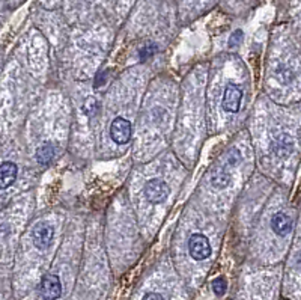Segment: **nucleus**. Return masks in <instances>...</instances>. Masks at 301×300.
<instances>
[{
  "label": "nucleus",
  "mask_w": 301,
  "mask_h": 300,
  "mask_svg": "<svg viewBox=\"0 0 301 300\" xmlns=\"http://www.w3.org/2000/svg\"><path fill=\"white\" fill-rule=\"evenodd\" d=\"M169 196V187L161 180H150L145 186V198L150 204H161Z\"/></svg>",
  "instance_id": "1"
},
{
  "label": "nucleus",
  "mask_w": 301,
  "mask_h": 300,
  "mask_svg": "<svg viewBox=\"0 0 301 300\" xmlns=\"http://www.w3.org/2000/svg\"><path fill=\"white\" fill-rule=\"evenodd\" d=\"M241 101H243V89L235 83H229L224 89V95L221 101L223 109L231 113H237L241 107Z\"/></svg>",
  "instance_id": "2"
},
{
  "label": "nucleus",
  "mask_w": 301,
  "mask_h": 300,
  "mask_svg": "<svg viewBox=\"0 0 301 300\" xmlns=\"http://www.w3.org/2000/svg\"><path fill=\"white\" fill-rule=\"evenodd\" d=\"M188 252L191 258L202 261L211 255V245L203 234H193L188 240Z\"/></svg>",
  "instance_id": "3"
},
{
  "label": "nucleus",
  "mask_w": 301,
  "mask_h": 300,
  "mask_svg": "<svg viewBox=\"0 0 301 300\" xmlns=\"http://www.w3.org/2000/svg\"><path fill=\"white\" fill-rule=\"evenodd\" d=\"M131 133H133V128H131V124L130 121H127L125 118H116L113 122H112V128H110V136L112 139L115 140V143L118 145H124L127 143L130 139H131Z\"/></svg>",
  "instance_id": "4"
},
{
  "label": "nucleus",
  "mask_w": 301,
  "mask_h": 300,
  "mask_svg": "<svg viewBox=\"0 0 301 300\" xmlns=\"http://www.w3.org/2000/svg\"><path fill=\"white\" fill-rule=\"evenodd\" d=\"M62 294V284L56 275H45L41 281V296L44 300H57Z\"/></svg>",
  "instance_id": "5"
},
{
  "label": "nucleus",
  "mask_w": 301,
  "mask_h": 300,
  "mask_svg": "<svg viewBox=\"0 0 301 300\" xmlns=\"http://www.w3.org/2000/svg\"><path fill=\"white\" fill-rule=\"evenodd\" d=\"M295 151V140L289 134H280L279 137L274 139L273 142V153L279 159H288L294 154Z\"/></svg>",
  "instance_id": "6"
},
{
  "label": "nucleus",
  "mask_w": 301,
  "mask_h": 300,
  "mask_svg": "<svg viewBox=\"0 0 301 300\" xmlns=\"http://www.w3.org/2000/svg\"><path fill=\"white\" fill-rule=\"evenodd\" d=\"M294 228V219L285 213V211H279L273 216L271 219V230L279 236V237H286Z\"/></svg>",
  "instance_id": "7"
},
{
  "label": "nucleus",
  "mask_w": 301,
  "mask_h": 300,
  "mask_svg": "<svg viewBox=\"0 0 301 300\" xmlns=\"http://www.w3.org/2000/svg\"><path fill=\"white\" fill-rule=\"evenodd\" d=\"M32 240L38 249H45L53 240V228L44 222L35 225L33 233H32Z\"/></svg>",
  "instance_id": "8"
},
{
  "label": "nucleus",
  "mask_w": 301,
  "mask_h": 300,
  "mask_svg": "<svg viewBox=\"0 0 301 300\" xmlns=\"http://www.w3.org/2000/svg\"><path fill=\"white\" fill-rule=\"evenodd\" d=\"M0 177H2V189L9 187L17 178V166L12 162H3L0 166Z\"/></svg>",
  "instance_id": "9"
},
{
  "label": "nucleus",
  "mask_w": 301,
  "mask_h": 300,
  "mask_svg": "<svg viewBox=\"0 0 301 300\" xmlns=\"http://www.w3.org/2000/svg\"><path fill=\"white\" fill-rule=\"evenodd\" d=\"M297 76H298L297 71L291 65H280L276 69V77L283 85H291L297 79Z\"/></svg>",
  "instance_id": "10"
},
{
  "label": "nucleus",
  "mask_w": 301,
  "mask_h": 300,
  "mask_svg": "<svg viewBox=\"0 0 301 300\" xmlns=\"http://www.w3.org/2000/svg\"><path fill=\"white\" fill-rule=\"evenodd\" d=\"M54 154H56V149L53 146V143H42L38 151H36V159H38V163L39 165H48L53 159H54Z\"/></svg>",
  "instance_id": "11"
},
{
  "label": "nucleus",
  "mask_w": 301,
  "mask_h": 300,
  "mask_svg": "<svg viewBox=\"0 0 301 300\" xmlns=\"http://www.w3.org/2000/svg\"><path fill=\"white\" fill-rule=\"evenodd\" d=\"M229 181H231V174L226 172V171H217V172L212 175V178H211V183H212V186H214L215 189H224V187H228Z\"/></svg>",
  "instance_id": "12"
},
{
  "label": "nucleus",
  "mask_w": 301,
  "mask_h": 300,
  "mask_svg": "<svg viewBox=\"0 0 301 300\" xmlns=\"http://www.w3.org/2000/svg\"><path fill=\"white\" fill-rule=\"evenodd\" d=\"M226 288H228V284L223 278H217L214 282H212V290L215 293V296H223L226 293Z\"/></svg>",
  "instance_id": "13"
},
{
  "label": "nucleus",
  "mask_w": 301,
  "mask_h": 300,
  "mask_svg": "<svg viewBox=\"0 0 301 300\" xmlns=\"http://www.w3.org/2000/svg\"><path fill=\"white\" fill-rule=\"evenodd\" d=\"M238 162H240V154H238L237 149H232V151L229 153V156H228V163H229L231 166H234V165H237Z\"/></svg>",
  "instance_id": "14"
},
{
  "label": "nucleus",
  "mask_w": 301,
  "mask_h": 300,
  "mask_svg": "<svg viewBox=\"0 0 301 300\" xmlns=\"http://www.w3.org/2000/svg\"><path fill=\"white\" fill-rule=\"evenodd\" d=\"M241 38H243V32H241V30H237V32L231 36V39H229V45H231V47L238 45V44L241 42Z\"/></svg>",
  "instance_id": "15"
},
{
  "label": "nucleus",
  "mask_w": 301,
  "mask_h": 300,
  "mask_svg": "<svg viewBox=\"0 0 301 300\" xmlns=\"http://www.w3.org/2000/svg\"><path fill=\"white\" fill-rule=\"evenodd\" d=\"M98 101H95L94 98H91V100H88L86 101V104H85V109H86V113H92V112H97L95 109H98Z\"/></svg>",
  "instance_id": "16"
},
{
  "label": "nucleus",
  "mask_w": 301,
  "mask_h": 300,
  "mask_svg": "<svg viewBox=\"0 0 301 300\" xmlns=\"http://www.w3.org/2000/svg\"><path fill=\"white\" fill-rule=\"evenodd\" d=\"M155 53V47L154 45H149V47H145L142 51H140V59H146L149 56H152Z\"/></svg>",
  "instance_id": "17"
},
{
  "label": "nucleus",
  "mask_w": 301,
  "mask_h": 300,
  "mask_svg": "<svg viewBox=\"0 0 301 300\" xmlns=\"http://www.w3.org/2000/svg\"><path fill=\"white\" fill-rule=\"evenodd\" d=\"M143 300H164V299H163V296L158 294V293H148V294L143 297Z\"/></svg>",
  "instance_id": "18"
},
{
  "label": "nucleus",
  "mask_w": 301,
  "mask_h": 300,
  "mask_svg": "<svg viewBox=\"0 0 301 300\" xmlns=\"http://www.w3.org/2000/svg\"><path fill=\"white\" fill-rule=\"evenodd\" d=\"M104 79H106V74H104V72H101L100 76H98V80L95 82V86H97V88H98V86H101V83H103V80H104Z\"/></svg>",
  "instance_id": "19"
},
{
  "label": "nucleus",
  "mask_w": 301,
  "mask_h": 300,
  "mask_svg": "<svg viewBox=\"0 0 301 300\" xmlns=\"http://www.w3.org/2000/svg\"><path fill=\"white\" fill-rule=\"evenodd\" d=\"M300 252H301V251H300Z\"/></svg>",
  "instance_id": "20"
}]
</instances>
